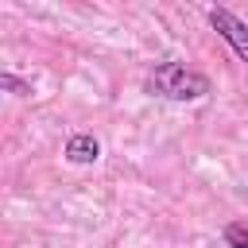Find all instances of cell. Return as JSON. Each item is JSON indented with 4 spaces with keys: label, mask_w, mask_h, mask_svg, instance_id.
Returning <instances> with one entry per match:
<instances>
[{
    "label": "cell",
    "mask_w": 248,
    "mask_h": 248,
    "mask_svg": "<svg viewBox=\"0 0 248 248\" xmlns=\"http://www.w3.org/2000/svg\"><path fill=\"white\" fill-rule=\"evenodd\" d=\"M221 236H225V248H248V225L244 221H229Z\"/></svg>",
    "instance_id": "277c9868"
},
{
    "label": "cell",
    "mask_w": 248,
    "mask_h": 248,
    "mask_svg": "<svg viewBox=\"0 0 248 248\" xmlns=\"http://www.w3.org/2000/svg\"><path fill=\"white\" fill-rule=\"evenodd\" d=\"M0 89H8V93H16V97H31V81L16 78L12 70H4V74H0Z\"/></svg>",
    "instance_id": "5b68a950"
},
{
    "label": "cell",
    "mask_w": 248,
    "mask_h": 248,
    "mask_svg": "<svg viewBox=\"0 0 248 248\" xmlns=\"http://www.w3.org/2000/svg\"><path fill=\"white\" fill-rule=\"evenodd\" d=\"M143 89L151 97H167V101H202V97H209L213 85L202 70H190L186 62H159L143 78Z\"/></svg>",
    "instance_id": "6da1fadb"
},
{
    "label": "cell",
    "mask_w": 248,
    "mask_h": 248,
    "mask_svg": "<svg viewBox=\"0 0 248 248\" xmlns=\"http://www.w3.org/2000/svg\"><path fill=\"white\" fill-rule=\"evenodd\" d=\"M66 159H70L74 167L97 163V159H101V140H97L93 132H74V136L66 140Z\"/></svg>",
    "instance_id": "3957f363"
},
{
    "label": "cell",
    "mask_w": 248,
    "mask_h": 248,
    "mask_svg": "<svg viewBox=\"0 0 248 248\" xmlns=\"http://www.w3.org/2000/svg\"><path fill=\"white\" fill-rule=\"evenodd\" d=\"M209 27L232 46V54L240 62H248V23L240 16H232L229 8H209Z\"/></svg>",
    "instance_id": "7a4b0ae2"
}]
</instances>
